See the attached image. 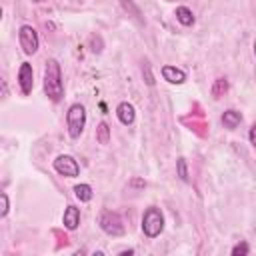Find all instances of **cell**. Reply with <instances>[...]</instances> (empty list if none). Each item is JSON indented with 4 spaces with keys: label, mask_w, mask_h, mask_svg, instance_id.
<instances>
[{
    "label": "cell",
    "mask_w": 256,
    "mask_h": 256,
    "mask_svg": "<svg viewBox=\"0 0 256 256\" xmlns=\"http://www.w3.org/2000/svg\"><path fill=\"white\" fill-rule=\"evenodd\" d=\"M116 116H118V120H120L122 124L130 126V124L134 122V118H136L134 106H132V104H128V102H122V104H118V108H116Z\"/></svg>",
    "instance_id": "obj_8"
},
{
    "label": "cell",
    "mask_w": 256,
    "mask_h": 256,
    "mask_svg": "<svg viewBox=\"0 0 256 256\" xmlns=\"http://www.w3.org/2000/svg\"><path fill=\"white\" fill-rule=\"evenodd\" d=\"M162 76H164V80H168L170 84H182V82L186 80L184 70H180V68H176V66H164V68H162Z\"/></svg>",
    "instance_id": "obj_9"
},
{
    "label": "cell",
    "mask_w": 256,
    "mask_h": 256,
    "mask_svg": "<svg viewBox=\"0 0 256 256\" xmlns=\"http://www.w3.org/2000/svg\"><path fill=\"white\" fill-rule=\"evenodd\" d=\"M54 170H56L58 174H62V176L72 178V176H78L80 166H78V162H76L72 156H68V154H60V156L54 160Z\"/></svg>",
    "instance_id": "obj_6"
},
{
    "label": "cell",
    "mask_w": 256,
    "mask_h": 256,
    "mask_svg": "<svg viewBox=\"0 0 256 256\" xmlns=\"http://www.w3.org/2000/svg\"><path fill=\"white\" fill-rule=\"evenodd\" d=\"M18 38H20V46H22L24 54H34L38 50V34L32 26H28V24L20 26Z\"/></svg>",
    "instance_id": "obj_5"
},
{
    "label": "cell",
    "mask_w": 256,
    "mask_h": 256,
    "mask_svg": "<svg viewBox=\"0 0 256 256\" xmlns=\"http://www.w3.org/2000/svg\"><path fill=\"white\" fill-rule=\"evenodd\" d=\"M248 254V244L246 242H240L232 248V256H246Z\"/></svg>",
    "instance_id": "obj_17"
},
{
    "label": "cell",
    "mask_w": 256,
    "mask_h": 256,
    "mask_svg": "<svg viewBox=\"0 0 256 256\" xmlns=\"http://www.w3.org/2000/svg\"><path fill=\"white\" fill-rule=\"evenodd\" d=\"M74 192H76V196H78L82 202H88V200L92 198V188H90L88 184H78V186L74 188Z\"/></svg>",
    "instance_id": "obj_13"
},
{
    "label": "cell",
    "mask_w": 256,
    "mask_h": 256,
    "mask_svg": "<svg viewBox=\"0 0 256 256\" xmlns=\"http://www.w3.org/2000/svg\"><path fill=\"white\" fill-rule=\"evenodd\" d=\"M100 228H102L106 234H110V236H122V234H124L122 218H120L116 212H110V210L102 212V216H100Z\"/></svg>",
    "instance_id": "obj_4"
},
{
    "label": "cell",
    "mask_w": 256,
    "mask_h": 256,
    "mask_svg": "<svg viewBox=\"0 0 256 256\" xmlns=\"http://www.w3.org/2000/svg\"><path fill=\"white\" fill-rule=\"evenodd\" d=\"M254 54H256V42H254Z\"/></svg>",
    "instance_id": "obj_20"
},
{
    "label": "cell",
    "mask_w": 256,
    "mask_h": 256,
    "mask_svg": "<svg viewBox=\"0 0 256 256\" xmlns=\"http://www.w3.org/2000/svg\"><path fill=\"white\" fill-rule=\"evenodd\" d=\"M44 90L48 94L50 100L58 102L64 94V86H62V72H60V64L56 60H48L46 62V70H44Z\"/></svg>",
    "instance_id": "obj_1"
},
{
    "label": "cell",
    "mask_w": 256,
    "mask_h": 256,
    "mask_svg": "<svg viewBox=\"0 0 256 256\" xmlns=\"http://www.w3.org/2000/svg\"><path fill=\"white\" fill-rule=\"evenodd\" d=\"M248 138H250V142H252V146L256 148V124L250 128V134H248Z\"/></svg>",
    "instance_id": "obj_19"
},
{
    "label": "cell",
    "mask_w": 256,
    "mask_h": 256,
    "mask_svg": "<svg viewBox=\"0 0 256 256\" xmlns=\"http://www.w3.org/2000/svg\"><path fill=\"white\" fill-rule=\"evenodd\" d=\"M64 226L68 228V230H76L78 228V224H80V210L76 208V206H68L66 210H64Z\"/></svg>",
    "instance_id": "obj_10"
},
{
    "label": "cell",
    "mask_w": 256,
    "mask_h": 256,
    "mask_svg": "<svg viewBox=\"0 0 256 256\" xmlns=\"http://www.w3.org/2000/svg\"><path fill=\"white\" fill-rule=\"evenodd\" d=\"M226 88H228L226 80H224V78H218V80H216V84H214V90H212V92H214V96H216V98H220V94H222V92H226Z\"/></svg>",
    "instance_id": "obj_16"
},
{
    "label": "cell",
    "mask_w": 256,
    "mask_h": 256,
    "mask_svg": "<svg viewBox=\"0 0 256 256\" xmlns=\"http://www.w3.org/2000/svg\"><path fill=\"white\" fill-rule=\"evenodd\" d=\"M164 228V218H162V212L156 208V206H150L144 216H142V230L148 238H156Z\"/></svg>",
    "instance_id": "obj_3"
},
{
    "label": "cell",
    "mask_w": 256,
    "mask_h": 256,
    "mask_svg": "<svg viewBox=\"0 0 256 256\" xmlns=\"http://www.w3.org/2000/svg\"><path fill=\"white\" fill-rule=\"evenodd\" d=\"M34 2H40V0H34Z\"/></svg>",
    "instance_id": "obj_21"
},
{
    "label": "cell",
    "mask_w": 256,
    "mask_h": 256,
    "mask_svg": "<svg viewBox=\"0 0 256 256\" xmlns=\"http://www.w3.org/2000/svg\"><path fill=\"white\" fill-rule=\"evenodd\" d=\"M176 20H178L182 26H192V24H194V14H192L190 8L180 6V8H176Z\"/></svg>",
    "instance_id": "obj_11"
},
{
    "label": "cell",
    "mask_w": 256,
    "mask_h": 256,
    "mask_svg": "<svg viewBox=\"0 0 256 256\" xmlns=\"http://www.w3.org/2000/svg\"><path fill=\"white\" fill-rule=\"evenodd\" d=\"M176 168H178V176H180L184 182H188V170H186V160H184V158H178V160H176Z\"/></svg>",
    "instance_id": "obj_15"
},
{
    "label": "cell",
    "mask_w": 256,
    "mask_h": 256,
    "mask_svg": "<svg viewBox=\"0 0 256 256\" xmlns=\"http://www.w3.org/2000/svg\"><path fill=\"white\" fill-rule=\"evenodd\" d=\"M0 200H2L0 216H6V214H8V196H6V192H2V194H0Z\"/></svg>",
    "instance_id": "obj_18"
},
{
    "label": "cell",
    "mask_w": 256,
    "mask_h": 256,
    "mask_svg": "<svg viewBox=\"0 0 256 256\" xmlns=\"http://www.w3.org/2000/svg\"><path fill=\"white\" fill-rule=\"evenodd\" d=\"M240 120H242V116H240V112H236V110H226V112L222 114V124H224L226 128H236V126L240 124Z\"/></svg>",
    "instance_id": "obj_12"
},
{
    "label": "cell",
    "mask_w": 256,
    "mask_h": 256,
    "mask_svg": "<svg viewBox=\"0 0 256 256\" xmlns=\"http://www.w3.org/2000/svg\"><path fill=\"white\" fill-rule=\"evenodd\" d=\"M108 140H110V128H108L106 122H100L98 124V142L100 144H108Z\"/></svg>",
    "instance_id": "obj_14"
},
{
    "label": "cell",
    "mask_w": 256,
    "mask_h": 256,
    "mask_svg": "<svg viewBox=\"0 0 256 256\" xmlns=\"http://www.w3.org/2000/svg\"><path fill=\"white\" fill-rule=\"evenodd\" d=\"M84 124H86V110L82 104H72L68 108V114H66V126H68V134L72 138H78L84 130Z\"/></svg>",
    "instance_id": "obj_2"
},
{
    "label": "cell",
    "mask_w": 256,
    "mask_h": 256,
    "mask_svg": "<svg viewBox=\"0 0 256 256\" xmlns=\"http://www.w3.org/2000/svg\"><path fill=\"white\" fill-rule=\"evenodd\" d=\"M18 84H20V90L22 94H30L32 92V86H34V72H32V66L28 62H24L18 70Z\"/></svg>",
    "instance_id": "obj_7"
}]
</instances>
